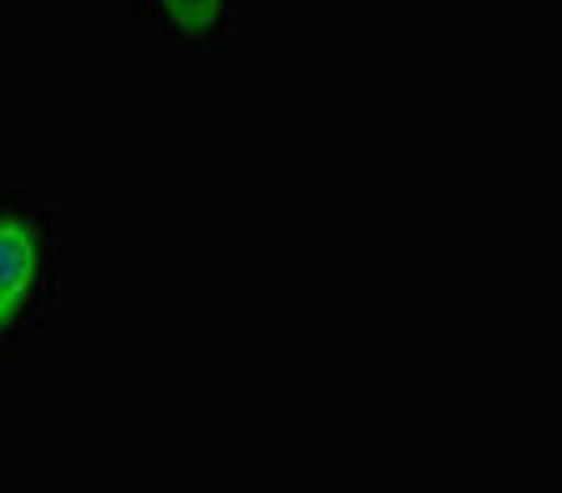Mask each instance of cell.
Here are the masks:
<instances>
[{
  "mask_svg": "<svg viewBox=\"0 0 562 493\" xmlns=\"http://www.w3.org/2000/svg\"><path fill=\"white\" fill-rule=\"evenodd\" d=\"M60 220L56 202L31 189H0V360L22 357L56 322Z\"/></svg>",
  "mask_w": 562,
  "mask_h": 493,
  "instance_id": "6da1fadb",
  "label": "cell"
},
{
  "mask_svg": "<svg viewBox=\"0 0 562 493\" xmlns=\"http://www.w3.org/2000/svg\"><path fill=\"white\" fill-rule=\"evenodd\" d=\"M134 13L159 22L164 44L181 52H224L233 44V0H134Z\"/></svg>",
  "mask_w": 562,
  "mask_h": 493,
  "instance_id": "7a4b0ae2",
  "label": "cell"
}]
</instances>
